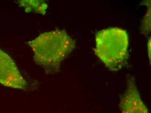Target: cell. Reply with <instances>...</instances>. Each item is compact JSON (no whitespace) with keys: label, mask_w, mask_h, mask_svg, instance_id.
<instances>
[{"label":"cell","mask_w":151,"mask_h":113,"mask_svg":"<svg viewBox=\"0 0 151 113\" xmlns=\"http://www.w3.org/2000/svg\"><path fill=\"white\" fill-rule=\"evenodd\" d=\"M128 34L118 27H110L96 34V55L112 71H118L127 62Z\"/></svg>","instance_id":"2"},{"label":"cell","mask_w":151,"mask_h":113,"mask_svg":"<svg viewBox=\"0 0 151 113\" xmlns=\"http://www.w3.org/2000/svg\"><path fill=\"white\" fill-rule=\"evenodd\" d=\"M34 53V61L47 74L58 72L61 62L75 47V41L65 30L42 33L27 43Z\"/></svg>","instance_id":"1"},{"label":"cell","mask_w":151,"mask_h":113,"mask_svg":"<svg viewBox=\"0 0 151 113\" xmlns=\"http://www.w3.org/2000/svg\"><path fill=\"white\" fill-rule=\"evenodd\" d=\"M119 108L121 113H149L142 101L133 76L127 77V89L120 98Z\"/></svg>","instance_id":"4"},{"label":"cell","mask_w":151,"mask_h":113,"mask_svg":"<svg viewBox=\"0 0 151 113\" xmlns=\"http://www.w3.org/2000/svg\"><path fill=\"white\" fill-rule=\"evenodd\" d=\"M147 7V11L143 18L141 26V32L145 35H148L151 32V1L143 2Z\"/></svg>","instance_id":"6"},{"label":"cell","mask_w":151,"mask_h":113,"mask_svg":"<svg viewBox=\"0 0 151 113\" xmlns=\"http://www.w3.org/2000/svg\"><path fill=\"white\" fill-rule=\"evenodd\" d=\"M148 52H149V58H150V60L151 58V40L150 38V40L148 43Z\"/></svg>","instance_id":"7"},{"label":"cell","mask_w":151,"mask_h":113,"mask_svg":"<svg viewBox=\"0 0 151 113\" xmlns=\"http://www.w3.org/2000/svg\"><path fill=\"white\" fill-rule=\"evenodd\" d=\"M18 5L25 8L26 12L37 13L40 14H45L47 8V4L44 1H19Z\"/></svg>","instance_id":"5"},{"label":"cell","mask_w":151,"mask_h":113,"mask_svg":"<svg viewBox=\"0 0 151 113\" xmlns=\"http://www.w3.org/2000/svg\"><path fill=\"white\" fill-rule=\"evenodd\" d=\"M0 84L12 89L26 90L28 84L14 60L0 49Z\"/></svg>","instance_id":"3"}]
</instances>
